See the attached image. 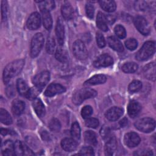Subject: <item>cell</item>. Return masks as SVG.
<instances>
[{
    "label": "cell",
    "mask_w": 156,
    "mask_h": 156,
    "mask_svg": "<svg viewBox=\"0 0 156 156\" xmlns=\"http://www.w3.org/2000/svg\"><path fill=\"white\" fill-rule=\"evenodd\" d=\"M24 59H18L9 63L3 71V80L7 83L13 77L17 76L23 69L24 65Z\"/></svg>",
    "instance_id": "obj_1"
},
{
    "label": "cell",
    "mask_w": 156,
    "mask_h": 156,
    "mask_svg": "<svg viewBox=\"0 0 156 156\" xmlns=\"http://www.w3.org/2000/svg\"><path fill=\"white\" fill-rule=\"evenodd\" d=\"M155 43L153 41L145 42L141 49L136 52L135 57L138 61H143L148 59L155 52Z\"/></svg>",
    "instance_id": "obj_2"
},
{
    "label": "cell",
    "mask_w": 156,
    "mask_h": 156,
    "mask_svg": "<svg viewBox=\"0 0 156 156\" xmlns=\"http://www.w3.org/2000/svg\"><path fill=\"white\" fill-rule=\"evenodd\" d=\"M97 95V91L93 89L85 88L76 91L73 96V102L76 105H80L85 99L92 98Z\"/></svg>",
    "instance_id": "obj_3"
},
{
    "label": "cell",
    "mask_w": 156,
    "mask_h": 156,
    "mask_svg": "<svg viewBox=\"0 0 156 156\" xmlns=\"http://www.w3.org/2000/svg\"><path fill=\"white\" fill-rule=\"evenodd\" d=\"M44 43V37L41 33L36 34L32 38L30 46V54L32 58L38 56Z\"/></svg>",
    "instance_id": "obj_4"
},
{
    "label": "cell",
    "mask_w": 156,
    "mask_h": 156,
    "mask_svg": "<svg viewBox=\"0 0 156 156\" xmlns=\"http://www.w3.org/2000/svg\"><path fill=\"white\" fill-rule=\"evenodd\" d=\"M135 127L144 133H149L154 130L155 127V120L151 118H143L138 119L135 123Z\"/></svg>",
    "instance_id": "obj_5"
},
{
    "label": "cell",
    "mask_w": 156,
    "mask_h": 156,
    "mask_svg": "<svg viewBox=\"0 0 156 156\" xmlns=\"http://www.w3.org/2000/svg\"><path fill=\"white\" fill-rule=\"evenodd\" d=\"M73 52L76 58L79 60H85L88 56L87 49L84 43L77 40L74 41L73 45Z\"/></svg>",
    "instance_id": "obj_6"
},
{
    "label": "cell",
    "mask_w": 156,
    "mask_h": 156,
    "mask_svg": "<svg viewBox=\"0 0 156 156\" xmlns=\"http://www.w3.org/2000/svg\"><path fill=\"white\" fill-rule=\"evenodd\" d=\"M134 24L138 30L144 35H147L150 32V27L146 20L141 16H137L133 20Z\"/></svg>",
    "instance_id": "obj_7"
},
{
    "label": "cell",
    "mask_w": 156,
    "mask_h": 156,
    "mask_svg": "<svg viewBox=\"0 0 156 156\" xmlns=\"http://www.w3.org/2000/svg\"><path fill=\"white\" fill-rule=\"evenodd\" d=\"M50 79V73L47 71H44L37 74L32 79L33 83L37 87L43 88Z\"/></svg>",
    "instance_id": "obj_8"
},
{
    "label": "cell",
    "mask_w": 156,
    "mask_h": 156,
    "mask_svg": "<svg viewBox=\"0 0 156 156\" xmlns=\"http://www.w3.org/2000/svg\"><path fill=\"white\" fill-rule=\"evenodd\" d=\"M113 63V60L112 57L107 54H104L96 58L93 63V65L97 68L107 67L112 65Z\"/></svg>",
    "instance_id": "obj_9"
},
{
    "label": "cell",
    "mask_w": 156,
    "mask_h": 156,
    "mask_svg": "<svg viewBox=\"0 0 156 156\" xmlns=\"http://www.w3.org/2000/svg\"><path fill=\"white\" fill-rule=\"evenodd\" d=\"M41 17L38 12L32 13L27 21V27L30 30H36L40 26Z\"/></svg>",
    "instance_id": "obj_10"
},
{
    "label": "cell",
    "mask_w": 156,
    "mask_h": 156,
    "mask_svg": "<svg viewBox=\"0 0 156 156\" xmlns=\"http://www.w3.org/2000/svg\"><path fill=\"white\" fill-rule=\"evenodd\" d=\"M66 91L65 88L58 83H51L46 89L44 94L46 96L51 97L57 94H61Z\"/></svg>",
    "instance_id": "obj_11"
},
{
    "label": "cell",
    "mask_w": 156,
    "mask_h": 156,
    "mask_svg": "<svg viewBox=\"0 0 156 156\" xmlns=\"http://www.w3.org/2000/svg\"><path fill=\"white\" fill-rule=\"evenodd\" d=\"M124 141L126 145L129 147H134L139 144L140 138L136 133L131 132L125 135Z\"/></svg>",
    "instance_id": "obj_12"
},
{
    "label": "cell",
    "mask_w": 156,
    "mask_h": 156,
    "mask_svg": "<svg viewBox=\"0 0 156 156\" xmlns=\"http://www.w3.org/2000/svg\"><path fill=\"white\" fill-rule=\"evenodd\" d=\"M123 114V110L118 107H113L108 110L105 113V117L109 121H116Z\"/></svg>",
    "instance_id": "obj_13"
},
{
    "label": "cell",
    "mask_w": 156,
    "mask_h": 156,
    "mask_svg": "<svg viewBox=\"0 0 156 156\" xmlns=\"http://www.w3.org/2000/svg\"><path fill=\"white\" fill-rule=\"evenodd\" d=\"M55 34L58 44L61 46L63 45L65 40V28L63 23L60 18L58 19L57 22L55 27Z\"/></svg>",
    "instance_id": "obj_14"
},
{
    "label": "cell",
    "mask_w": 156,
    "mask_h": 156,
    "mask_svg": "<svg viewBox=\"0 0 156 156\" xmlns=\"http://www.w3.org/2000/svg\"><path fill=\"white\" fill-rule=\"evenodd\" d=\"M1 152L3 155H14L15 143L11 140H5L1 144Z\"/></svg>",
    "instance_id": "obj_15"
},
{
    "label": "cell",
    "mask_w": 156,
    "mask_h": 156,
    "mask_svg": "<svg viewBox=\"0 0 156 156\" xmlns=\"http://www.w3.org/2000/svg\"><path fill=\"white\" fill-rule=\"evenodd\" d=\"M143 73L144 77L151 80L154 81L155 80V65L154 62L149 63L146 65L143 69Z\"/></svg>",
    "instance_id": "obj_16"
},
{
    "label": "cell",
    "mask_w": 156,
    "mask_h": 156,
    "mask_svg": "<svg viewBox=\"0 0 156 156\" xmlns=\"http://www.w3.org/2000/svg\"><path fill=\"white\" fill-rule=\"evenodd\" d=\"M61 146L63 150L66 152H71L74 151L76 149L77 146V143L73 138H66L62 140Z\"/></svg>",
    "instance_id": "obj_17"
},
{
    "label": "cell",
    "mask_w": 156,
    "mask_h": 156,
    "mask_svg": "<svg viewBox=\"0 0 156 156\" xmlns=\"http://www.w3.org/2000/svg\"><path fill=\"white\" fill-rule=\"evenodd\" d=\"M32 106L34 107V109L36 114L38 117L42 118L44 116L46 110H45L44 105L40 99L39 98L35 99L32 102Z\"/></svg>",
    "instance_id": "obj_18"
},
{
    "label": "cell",
    "mask_w": 156,
    "mask_h": 156,
    "mask_svg": "<svg viewBox=\"0 0 156 156\" xmlns=\"http://www.w3.org/2000/svg\"><path fill=\"white\" fill-rule=\"evenodd\" d=\"M141 110V106L139 102L135 101H131L127 107V112L131 118L136 117Z\"/></svg>",
    "instance_id": "obj_19"
},
{
    "label": "cell",
    "mask_w": 156,
    "mask_h": 156,
    "mask_svg": "<svg viewBox=\"0 0 156 156\" xmlns=\"http://www.w3.org/2000/svg\"><path fill=\"white\" fill-rule=\"evenodd\" d=\"M107 43L110 48L118 52H122L124 50V47L121 42L115 37L110 36L107 38Z\"/></svg>",
    "instance_id": "obj_20"
},
{
    "label": "cell",
    "mask_w": 156,
    "mask_h": 156,
    "mask_svg": "<svg viewBox=\"0 0 156 156\" xmlns=\"http://www.w3.org/2000/svg\"><path fill=\"white\" fill-rule=\"evenodd\" d=\"M107 77L104 74H96L91 77L90 79L85 82V85H94L98 84H102L105 82Z\"/></svg>",
    "instance_id": "obj_21"
},
{
    "label": "cell",
    "mask_w": 156,
    "mask_h": 156,
    "mask_svg": "<svg viewBox=\"0 0 156 156\" xmlns=\"http://www.w3.org/2000/svg\"><path fill=\"white\" fill-rule=\"evenodd\" d=\"M25 108V104L23 101L18 99L14 100L12 102V111L15 115H21Z\"/></svg>",
    "instance_id": "obj_22"
},
{
    "label": "cell",
    "mask_w": 156,
    "mask_h": 156,
    "mask_svg": "<svg viewBox=\"0 0 156 156\" xmlns=\"http://www.w3.org/2000/svg\"><path fill=\"white\" fill-rule=\"evenodd\" d=\"M61 12L63 17L66 20H71L73 16V9L69 2H65L62 5Z\"/></svg>",
    "instance_id": "obj_23"
},
{
    "label": "cell",
    "mask_w": 156,
    "mask_h": 156,
    "mask_svg": "<svg viewBox=\"0 0 156 156\" xmlns=\"http://www.w3.org/2000/svg\"><path fill=\"white\" fill-rule=\"evenodd\" d=\"M96 24L98 28L101 30L105 31V32L108 30L106 16L101 12H99L98 13L97 18H96Z\"/></svg>",
    "instance_id": "obj_24"
},
{
    "label": "cell",
    "mask_w": 156,
    "mask_h": 156,
    "mask_svg": "<svg viewBox=\"0 0 156 156\" xmlns=\"http://www.w3.org/2000/svg\"><path fill=\"white\" fill-rule=\"evenodd\" d=\"M117 147V141L115 136L109 138L105 146V151L106 155H111L115 151Z\"/></svg>",
    "instance_id": "obj_25"
},
{
    "label": "cell",
    "mask_w": 156,
    "mask_h": 156,
    "mask_svg": "<svg viewBox=\"0 0 156 156\" xmlns=\"http://www.w3.org/2000/svg\"><path fill=\"white\" fill-rule=\"evenodd\" d=\"M41 12L42 15L43 23L44 27L46 29L50 30L52 26V20L49 12L46 10H41Z\"/></svg>",
    "instance_id": "obj_26"
},
{
    "label": "cell",
    "mask_w": 156,
    "mask_h": 156,
    "mask_svg": "<svg viewBox=\"0 0 156 156\" xmlns=\"http://www.w3.org/2000/svg\"><path fill=\"white\" fill-rule=\"evenodd\" d=\"M101 8L107 12H113L115 10L116 5L114 1H99Z\"/></svg>",
    "instance_id": "obj_27"
},
{
    "label": "cell",
    "mask_w": 156,
    "mask_h": 156,
    "mask_svg": "<svg viewBox=\"0 0 156 156\" xmlns=\"http://www.w3.org/2000/svg\"><path fill=\"white\" fill-rule=\"evenodd\" d=\"M85 141L93 146H96L98 143L97 137L96 133L91 130H87L84 133Z\"/></svg>",
    "instance_id": "obj_28"
},
{
    "label": "cell",
    "mask_w": 156,
    "mask_h": 156,
    "mask_svg": "<svg viewBox=\"0 0 156 156\" xmlns=\"http://www.w3.org/2000/svg\"><path fill=\"white\" fill-rule=\"evenodd\" d=\"M55 57L58 61L62 63L66 62L69 58L68 52L66 50L62 48H58L57 49L55 54Z\"/></svg>",
    "instance_id": "obj_29"
},
{
    "label": "cell",
    "mask_w": 156,
    "mask_h": 156,
    "mask_svg": "<svg viewBox=\"0 0 156 156\" xmlns=\"http://www.w3.org/2000/svg\"><path fill=\"white\" fill-rule=\"evenodd\" d=\"M43 90V88L35 86L29 89L27 93L26 94V98L29 100H34L37 98V96Z\"/></svg>",
    "instance_id": "obj_30"
},
{
    "label": "cell",
    "mask_w": 156,
    "mask_h": 156,
    "mask_svg": "<svg viewBox=\"0 0 156 156\" xmlns=\"http://www.w3.org/2000/svg\"><path fill=\"white\" fill-rule=\"evenodd\" d=\"M16 87L19 93L23 96H26L29 89L26 82L22 79H19L17 80Z\"/></svg>",
    "instance_id": "obj_31"
},
{
    "label": "cell",
    "mask_w": 156,
    "mask_h": 156,
    "mask_svg": "<svg viewBox=\"0 0 156 156\" xmlns=\"http://www.w3.org/2000/svg\"><path fill=\"white\" fill-rule=\"evenodd\" d=\"M0 120L1 122L4 124L9 125L12 123V119L9 112L3 109H0Z\"/></svg>",
    "instance_id": "obj_32"
},
{
    "label": "cell",
    "mask_w": 156,
    "mask_h": 156,
    "mask_svg": "<svg viewBox=\"0 0 156 156\" xmlns=\"http://www.w3.org/2000/svg\"><path fill=\"white\" fill-rule=\"evenodd\" d=\"M138 67V65L134 62H127L122 65V70L126 73H132L137 70Z\"/></svg>",
    "instance_id": "obj_33"
},
{
    "label": "cell",
    "mask_w": 156,
    "mask_h": 156,
    "mask_svg": "<svg viewBox=\"0 0 156 156\" xmlns=\"http://www.w3.org/2000/svg\"><path fill=\"white\" fill-rule=\"evenodd\" d=\"M55 7V2L54 1L49 0V1H43L39 5V8L40 10H46L48 11H50L54 9Z\"/></svg>",
    "instance_id": "obj_34"
},
{
    "label": "cell",
    "mask_w": 156,
    "mask_h": 156,
    "mask_svg": "<svg viewBox=\"0 0 156 156\" xmlns=\"http://www.w3.org/2000/svg\"><path fill=\"white\" fill-rule=\"evenodd\" d=\"M141 88H142V83L140 80H135L129 84L128 89L130 93H133L138 91L141 89Z\"/></svg>",
    "instance_id": "obj_35"
},
{
    "label": "cell",
    "mask_w": 156,
    "mask_h": 156,
    "mask_svg": "<svg viewBox=\"0 0 156 156\" xmlns=\"http://www.w3.org/2000/svg\"><path fill=\"white\" fill-rule=\"evenodd\" d=\"M71 134L75 139H79L80 137V128L77 122H74L71 126Z\"/></svg>",
    "instance_id": "obj_36"
},
{
    "label": "cell",
    "mask_w": 156,
    "mask_h": 156,
    "mask_svg": "<svg viewBox=\"0 0 156 156\" xmlns=\"http://www.w3.org/2000/svg\"><path fill=\"white\" fill-rule=\"evenodd\" d=\"M46 49L49 54H51L54 52L55 49V43L54 39L52 37L48 38L46 45Z\"/></svg>",
    "instance_id": "obj_37"
},
{
    "label": "cell",
    "mask_w": 156,
    "mask_h": 156,
    "mask_svg": "<svg viewBox=\"0 0 156 156\" xmlns=\"http://www.w3.org/2000/svg\"><path fill=\"white\" fill-rule=\"evenodd\" d=\"M49 127L52 131L57 132L61 129V124L57 119L52 118L49 123Z\"/></svg>",
    "instance_id": "obj_38"
},
{
    "label": "cell",
    "mask_w": 156,
    "mask_h": 156,
    "mask_svg": "<svg viewBox=\"0 0 156 156\" xmlns=\"http://www.w3.org/2000/svg\"><path fill=\"white\" fill-rule=\"evenodd\" d=\"M115 32L116 36L119 38H124L126 36V32L125 28L121 25H117L115 27Z\"/></svg>",
    "instance_id": "obj_39"
},
{
    "label": "cell",
    "mask_w": 156,
    "mask_h": 156,
    "mask_svg": "<svg viewBox=\"0 0 156 156\" xmlns=\"http://www.w3.org/2000/svg\"><path fill=\"white\" fill-rule=\"evenodd\" d=\"M125 45L130 51L135 50L138 46V42L135 38H129L125 41Z\"/></svg>",
    "instance_id": "obj_40"
},
{
    "label": "cell",
    "mask_w": 156,
    "mask_h": 156,
    "mask_svg": "<svg viewBox=\"0 0 156 156\" xmlns=\"http://www.w3.org/2000/svg\"><path fill=\"white\" fill-rule=\"evenodd\" d=\"M93 113V108L90 105L84 106L81 110V115L83 118L87 119L89 118Z\"/></svg>",
    "instance_id": "obj_41"
},
{
    "label": "cell",
    "mask_w": 156,
    "mask_h": 156,
    "mask_svg": "<svg viewBox=\"0 0 156 156\" xmlns=\"http://www.w3.org/2000/svg\"><path fill=\"white\" fill-rule=\"evenodd\" d=\"M99 124V121L96 118H87L85 120V125L86 126L93 129H96L97 127H98Z\"/></svg>",
    "instance_id": "obj_42"
},
{
    "label": "cell",
    "mask_w": 156,
    "mask_h": 156,
    "mask_svg": "<svg viewBox=\"0 0 156 156\" xmlns=\"http://www.w3.org/2000/svg\"><path fill=\"white\" fill-rule=\"evenodd\" d=\"M23 144L20 141L15 143V154L16 155H23Z\"/></svg>",
    "instance_id": "obj_43"
},
{
    "label": "cell",
    "mask_w": 156,
    "mask_h": 156,
    "mask_svg": "<svg viewBox=\"0 0 156 156\" xmlns=\"http://www.w3.org/2000/svg\"><path fill=\"white\" fill-rule=\"evenodd\" d=\"M96 38V42H97L98 46L99 48H104L106 44L105 40L104 38V35L101 32H97Z\"/></svg>",
    "instance_id": "obj_44"
},
{
    "label": "cell",
    "mask_w": 156,
    "mask_h": 156,
    "mask_svg": "<svg viewBox=\"0 0 156 156\" xmlns=\"http://www.w3.org/2000/svg\"><path fill=\"white\" fill-rule=\"evenodd\" d=\"M79 155H94V151L93 147L91 146H85L82 147L78 154Z\"/></svg>",
    "instance_id": "obj_45"
},
{
    "label": "cell",
    "mask_w": 156,
    "mask_h": 156,
    "mask_svg": "<svg viewBox=\"0 0 156 156\" xmlns=\"http://www.w3.org/2000/svg\"><path fill=\"white\" fill-rule=\"evenodd\" d=\"M85 10L87 15L90 18H93L94 13V6L90 3H88L85 5Z\"/></svg>",
    "instance_id": "obj_46"
},
{
    "label": "cell",
    "mask_w": 156,
    "mask_h": 156,
    "mask_svg": "<svg viewBox=\"0 0 156 156\" xmlns=\"http://www.w3.org/2000/svg\"><path fill=\"white\" fill-rule=\"evenodd\" d=\"M1 14H2V20H5L7 17V1H2L1 2Z\"/></svg>",
    "instance_id": "obj_47"
},
{
    "label": "cell",
    "mask_w": 156,
    "mask_h": 156,
    "mask_svg": "<svg viewBox=\"0 0 156 156\" xmlns=\"http://www.w3.org/2000/svg\"><path fill=\"white\" fill-rule=\"evenodd\" d=\"M135 9L140 10H144L147 8V3L144 1H136L135 2Z\"/></svg>",
    "instance_id": "obj_48"
},
{
    "label": "cell",
    "mask_w": 156,
    "mask_h": 156,
    "mask_svg": "<svg viewBox=\"0 0 156 156\" xmlns=\"http://www.w3.org/2000/svg\"><path fill=\"white\" fill-rule=\"evenodd\" d=\"M109 133H110V130L108 127L104 126V127H102V129L101 130V135L102 138H105L107 137L109 135Z\"/></svg>",
    "instance_id": "obj_49"
},
{
    "label": "cell",
    "mask_w": 156,
    "mask_h": 156,
    "mask_svg": "<svg viewBox=\"0 0 156 156\" xmlns=\"http://www.w3.org/2000/svg\"><path fill=\"white\" fill-rule=\"evenodd\" d=\"M34 153L30 149V148L24 143L23 145V155H34Z\"/></svg>",
    "instance_id": "obj_50"
},
{
    "label": "cell",
    "mask_w": 156,
    "mask_h": 156,
    "mask_svg": "<svg viewBox=\"0 0 156 156\" xmlns=\"http://www.w3.org/2000/svg\"><path fill=\"white\" fill-rule=\"evenodd\" d=\"M134 154L138 155H152L153 153L152 151H141V152H135Z\"/></svg>",
    "instance_id": "obj_51"
},
{
    "label": "cell",
    "mask_w": 156,
    "mask_h": 156,
    "mask_svg": "<svg viewBox=\"0 0 156 156\" xmlns=\"http://www.w3.org/2000/svg\"><path fill=\"white\" fill-rule=\"evenodd\" d=\"M41 136L43 140H49V135L46 132V131H43L41 133Z\"/></svg>",
    "instance_id": "obj_52"
},
{
    "label": "cell",
    "mask_w": 156,
    "mask_h": 156,
    "mask_svg": "<svg viewBox=\"0 0 156 156\" xmlns=\"http://www.w3.org/2000/svg\"><path fill=\"white\" fill-rule=\"evenodd\" d=\"M106 19H107V23H109L110 24L113 23L114 22L115 20V18L113 16H112V15H107V16H106Z\"/></svg>",
    "instance_id": "obj_53"
},
{
    "label": "cell",
    "mask_w": 156,
    "mask_h": 156,
    "mask_svg": "<svg viewBox=\"0 0 156 156\" xmlns=\"http://www.w3.org/2000/svg\"><path fill=\"white\" fill-rule=\"evenodd\" d=\"M10 131L7 129H1V134L2 135H6L7 134H10Z\"/></svg>",
    "instance_id": "obj_54"
},
{
    "label": "cell",
    "mask_w": 156,
    "mask_h": 156,
    "mask_svg": "<svg viewBox=\"0 0 156 156\" xmlns=\"http://www.w3.org/2000/svg\"><path fill=\"white\" fill-rule=\"evenodd\" d=\"M119 124H120V125H121V127L125 126L127 124V119L126 118H123L122 120H121V121H119Z\"/></svg>",
    "instance_id": "obj_55"
}]
</instances>
